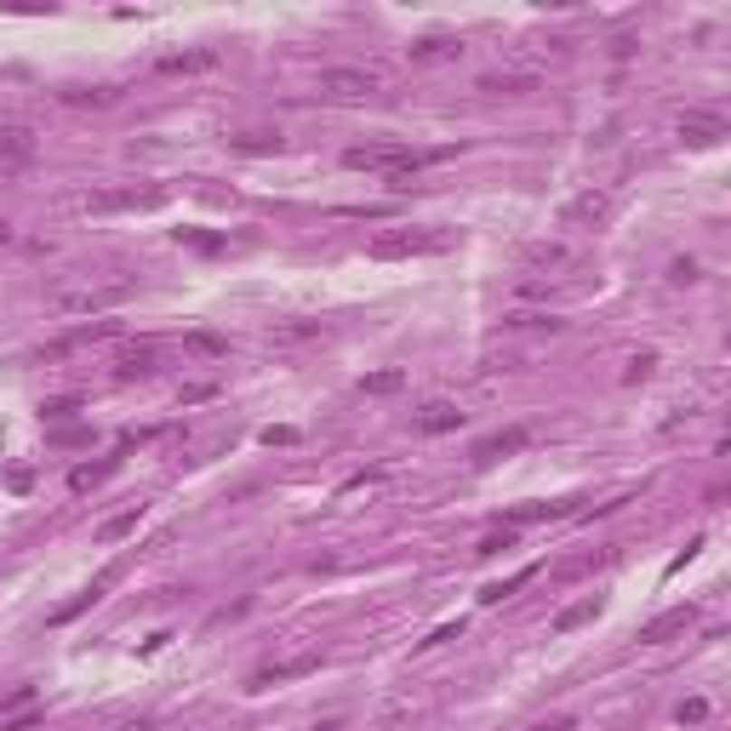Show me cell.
<instances>
[{
    "label": "cell",
    "instance_id": "cell-14",
    "mask_svg": "<svg viewBox=\"0 0 731 731\" xmlns=\"http://www.w3.org/2000/svg\"><path fill=\"white\" fill-rule=\"evenodd\" d=\"M412 63H457L463 58V41L457 34H423V41H412Z\"/></svg>",
    "mask_w": 731,
    "mask_h": 731
},
{
    "label": "cell",
    "instance_id": "cell-28",
    "mask_svg": "<svg viewBox=\"0 0 731 731\" xmlns=\"http://www.w3.org/2000/svg\"><path fill=\"white\" fill-rule=\"evenodd\" d=\"M75 412H81V400H75V394H58V400H46V406H41L46 423H63V417H75Z\"/></svg>",
    "mask_w": 731,
    "mask_h": 731
},
{
    "label": "cell",
    "instance_id": "cell-37",
    "mask_svg": "<svg viewBox=\"0 0 731 731\" xmlns=\"http://www.w3.org/2000/svg\"><path fill=\"white\" fill-rule=\"evenodd\" d=\"M315 731H343V726H337V720H326V726H315Z\"/></svg>",
    "mask_w": 731,
    "mask_h": 731
},
{
    "label": "cell",
    "instance_id": "cell-32",
    "mask_svg": "<svg viewBox=\"0 0 731 731\" xmlns=\"http://www.w3.org/2000/svg\"><path fill=\"white\" fill-rule=\"evenodd\" d=\"M189 349H200V355H223L229 343H223V337H212V332H189Z\"/></svg>",
    "mask_w": 731,
    "mask_h": 731
},
{
    "label": "cell",
    "instance_id": "cell-8",
    "mask_svg": "<svg viewBox=\"0 0 731 731\" xmlns=\"http://www.w3.org/2000/svg\"><path fill=\"white\" fill-rule=\"evenodd\" d=\"M463 423H469V412L457 406V400H429V406L412 412V429L417 434H457Z\"/></svg>",
    "mask_w": 731,
    "mask_h": 731
},
{
    "label": "cell",
    "instance_id": "cell-29",
    "mask_svg": "<svg viewBox=\"0 0 731 731\" xmlns=\"http://www.w3.org/2000/svg\"><path fill=\"white\" fill-rule=\"evenodd\" d=\"M503 548H515V532H486L480 543H474V555L491 560V555H503Z\"/></svg>",
    "mask_w": 731,
    "mask_h": 731
},
{
    "label": "cell",
    "instance_id": "cell-31",
    "mask_svg": "<svg viewBox=\"0 0 731 731\" xmlns=\"http://www.w3.org/2000/svg\"><path fill=\"white\" fill-rule=\"evenodd\" d=\"M674 720H680V726H698V720H708V703H703V698H686L680 708H674Z\"/></svg>",
    "mask_w": 731,
    "mask_h": 731
},
{
    "label": "cell",
    "instance_id": "cell-25",
    "mask_svg": "<svg viewBox=\"0 0 731 731\" xmlns=\"http://www.w3.org/2000/svg\"><path fill=\"white\" fill-rule=\"evenodd\" d=\"M406 389V372L400 366H389V372H366L360 377V394H400Z\"/></svg>",
    "mask_w": 731,
    "mask_h": 731
},
{
    "label": "cell",
    "instance_id": "cell-7",
    "mask_svg": "<svg viewBox=\"0 0 731 731\" xmlns=\"http://www.w3.org/2000/svg\"><path fill=\"white\" fill-rule=\"evenodd\" d=\"M698 629V606H669L663 617H651L646 629H640V646H669V640H680Z\"/></svg>",
    "mask_w": 731,
    "mask_h": 731
},
{
    "label": "cell",
    "instance_id": "cell-1",
    "mask_svg": "<svg viewBox=\"0 0 731 731\" xmlns=\"http://www.w3.org/2000/svg\"><path fill=\"white\" fill-rule=\"evenodd\" d=\"M457 149H412V143H355V149H343V166L349 172H383L389 183H406L412 172L434 166V160H446Z\"/></svg>",
    "mask_w": 731,
    "mask_h": 731
},
{
    "label": "cell",
    "instance_id": "cell-27",
    "mask_svg": "<svg viewBox=\"0 0 731 731\" xmlns=\"http://www.w3.org/2000/svg\"><path fill=\"white\" fill-rule=\"evenodd\" d=\"M532 577H537V565H526V572H515V577H508V583H486V589H480V606H498L503 594H515L520 583H532Z\"/></svg>",
    "mask_w": 731,
    "mask_h": 731
},
{
    "label": "cell",
    "instance_id": "cell-16",
    "mask_svg": "<svg viewBox=\"0 0 731 731\" xmlns=\"http://www.w3.org/2000/svg\"><path fill=\"white\" fill-rule=\"evenodd\" d=\"M155 366H160L155 343H138V349H120V355H115V377H120V383H132V377H155Z\"/></svg>",
    "mask_w": 731,
    "mask_h": 731
},
{
    "label": "cell",
    "instance_id": "cell-30",
    "mask_svg": "<svg viewBox=\"0 0 731 731\" xmlns=\"http://www.w3.org/2000/svg\"><path fill=\"white\" fill-rule=\"evenodd\" d=\"M651 372H657V355L646 349V355H634V360H629V372H623V383H646Z\"/></svg>",
    "mask_w": 731,
    "mask_h": 731
},
{
    "label": "cell",
    "instance_id": "cell-2",
    "mask_svg": "<svg viewBox=\"0 0 731 731\" xmlns=\"http://www.w3.org/2000/svg\"><path fill=\"white\" fill-rule=\"evenodd\" d=\"M132 280H86V286H58L52 291V309L58 315H75V320H98V315H109V309H120L126 298H132Z\"/></svg>",
    "mask_w": 731,
    "mask_h": 731
},
{
    "label": "cell",
    "instance_id": "cell-10",
    "mask_svg": "<svg viewBox=\"0 0 731 731\" xmlns=\"http://www.w3.org/2000/svg\"><path fill=\"white\" fill-rule=\"evenodd\" d=\"M34 160V132L29 126H0V172H17V166H29Z\"/></svg>",
    "mask_w": 731,
    "mask_h": 731
},
{
    "label": "cell",
    "instance_id": "cell-34",
    "mask_svg": "<svg viewBox=\"0 0 731 731\" xmlns=\"http://www.w3.org/2000/svg\"><path fill=\"white\" fill-rule=\"evenodd\" d=\"M291 441H298V429H286V423L280 429H263V446H291Z\"/></svg>",
    "mask_w": 731,
    "mask_h": 731
},
{
    "label": "cell",
    "instance_id": "cell-9",
    "mask_svg": "<svg viewBox=\"0 0 731 731\" xmlns=\"http://www.w3.org/2000/svg\"><path fill=\"white\" fill-rule=\"evenodd\" d=\"M160 189H103V195H86V212H149L160 206Z\"/></svg>",
    "mask_w": 731,
    "mask_h": 731
},
{
    "label": "cell",
    "instance_id": "cell-4",
    "mask_svg": "<svg viewBox=\"0 0 731 731\" xmlns=\"http://www.w3.org/2000/svg\"><path fill=\"white\" fill-rule=\"evenodd\" d=\"M377 91H383L377 69H326L320 75V98H332V103H366Z\"/></svg>",
    "mask_w": 731,
    "mask_h": 731
},
{
    "label": "cell",
    "instance_id": "cell-22",
    "mask_svg": "<svg viewBox=\"0 0 731 731\" xmlns=\"http://www.w3.org/2000/svg\"><path fill=\"white\" fill-rule=\"evenodd\" d=\"M138 520H143V503H132V508H120V515H109V520L98 526V543H120L126 532H138Z\"/></svg>",
    "mask_w": 731,
    "mask_h": 731
},
{
    "label": "cell",
    "instance_id": "cell-11",
    "mask_svg": "<svg viewBox=\"0 0 731 731\" xmlns=\"http://www.w3.org/2000/svg\"><path fill=\"white\" fill-rule=\"evenodd\" d=\"M274 349H303V343H320L326 337V326L320 320H269V332H263Z\"/></svg>",
    "mask_w": 731,
    "mask_h": 731
},
{
    "label": "cell",
    "instance_id": "cell-18",
    "mask_svg": "<svg viewBox=\"0 0 731 731\" xmlns=\"http://www.w3.org/2000/svg\"><path fill=\"white\" fill-rule=\"evenodd\" d=\"M480 91L486 98H526V91H537L532 75H480Z\"/></svg>",
    "mask_w": 731,
    "mask_h": 731
},
{
    "label": "cell",
    "instance_id": "cell-12",
    "mask_svg": "<svg viewBox=\"0 0 731 731\" xmlns=\"http://www.w3.org/2000/svg\"><path fill=\"white\" fill-rule=\"evenodd\" d=\"M320 669V651H303V657H291V663H274V669H258L246 680V691H269V686H280V680H298V674H315Z\"/></svg>",
    "mask_w": 731,
    "mask_h": 731
},
{
    "label": "cell",
    "instance_id": "cell-33",
    "mask_svg": "<svg viewBox=\"0 0 731 731\" xmlns=\"http://www.w3.org/2000/svg\"><path fill=\"white\" fill-rule=\"evenodd\" d=\"M217 389H212V383H189V389H183L177 400H183V406H200V400H212Z\"/></svg>",
    "mask_w": 731,
    "mask_h": 731
},
{
    "label": "cell",
    "instance_id": "cell-35",
    "mask_svg": "<svg viewBox=\"0 0 731 731\" xmlns=\"http://www.w3.org/2000/svg\"><path fill=\"white\" fill-rule=\"evenodd\" d=\"M457 634H463V623H446V629H434L423 646H446V640H457Z\"/></svg>",
    "mask_w": 731,
    "mask_h": 731
},
{
    "label": "cell",
    "instance_id": "cell-13",
    "mask_svg": "<svg viewBox=\"0 0 731 731\" xmlns=\"http://www.w3.org/2000/svg\"><path fill=\"white\" fill-rule=\"evenodd\" d=\"M680 138L691 143V149H708V143L726 138V120L720 115H703V109H686V115H680Z\"/></svg>",
    "mask_w": 731,
    "mask_h": 731
},
{
    "label": "cell",
    "instance_id": "cell-21",
    "mask_svg": "<svg viewBox=\"0 0 731 731\" xmlns=\"http://www.w3.org/2000/svg\"><path fill=\"white\" fill-rule=\"evenodd\" d=\"M58 98L69 109H109V103H115V91H109V86H63Z\"/></svg>",
    "mask_w": 731,
    "mask_h": 731
},
{
    "label": "cell",
    "instance_id": "cell-3",
    "mask_svg": "<svg viewBox=\"0 0 731 731\" xmlns=\"http://www.w3.org/2000/svg\"><path fill=\"white\" fill-rule=\"evenodd\" d=\"M372 252L377 263H394V258H434V252H446V234H434V229H383L372 234Z\"/></svg>",
    "mask_w": 731,
    "mask_h": 731
},
{
    "label": "cell",
    "instance_id": "cell-17",
    "mask_svg": "<svg viewBox=\"0 0 731 731\" xmlns=\"http://www.w3.org/2000/svg\"><path fill=\"white\" fill-rule=\"evenodd\" d=\"M520 263L537 269V274H548V269H565V263H572V252H565L560 241H526V246H520Z\"/></svg>",
    "mask_w": 731,
    "mask_h": 731
},
{
    "label": "cell",
    "instance_id": "cell-6",
    "mask_svg": "<svg viewBox=\"0 0 731 731\" xmlns=\"http://www.w3.org/2000/svg\"><path fill=\"white\" fill-rule=\"evenodd\" d=\"M565 229H606L612 223V195L606 189H583V195H572L565 200Z\"/></svg>",
    "mask_w": 731,
    "mask_h": 731
},
{
    "label": "cell",
    "instance_id": "cell-23",
    "mask_svg": "<svg viewBox=\"0 0 731 731\" xmlns=\"http://www.w3.org/2000/svg\"><path fill=\"white\" fill-rule=\"evenodd\" d=\"M172 234H177V246H195L200 258H217V252L229 246L223 234H212V229H172Z\"/></svg>",
    "mask_w": 731,
    "mask_h": 731
},
{
    "label": "cell",
    "instance_id": "cell-26",
    "mask_svg": "<svg viewBox=\"0 0 731 731\" xmlns=\"http://www.w3.org/2000/svg\"><path fill=\"white\" fill-rule=\"evenodd\" d=\"M229 149H241V155H280V132H241V138H229Z\"/></svg>",
    "mask_w": 731,
    "mask_h": 731
},
{
    "label": "cell",
    "instance_id": "cell-20",
    "mask_svg": "<svg viewBox=\"0 0 731 731\" xmlns=\"http://www.w3.org/2000/svg\"><path fill=\"white\" fill-rule=\"evenodd\" d=\"M565 515H577V503H520L515 515V526H532V520H565Z\"/></svg>",
    "mask_w": 731,
    "mask_h": 731
},
{
    "label": "cell",
    "instance_id": "cell-36",
    "mask_svg": "<svg viewBox=\"0 0 731 731\" xmlns=\"http://www.w3.org/2000/svg\"><path fill=\"white\" fill-rule=\"evenodd\" d=\"M34 726H41V715H17V720H6L0 731H34Z\"/></svg>",
    "mask_w": 731,
    "mask_h": 731
},
{
    "label": "cell",
    "instance_id": "cell-24",
    "mask_svg": "<svg viewBox=\"0 0 731 731\" xmlns=\"http://www.w3.org/2000/svg\"><path fill=\"white\" fill-rule=\"evenodd\" d=\"M503 326H508V332H548V337H555L565 320H555V315H526V309H515V315H503Z\"/></svg>",
    "mask_w": 731,
    "mask_h": 731
},
{
    "label": "cell",
    "instance_id": "cell-15",
    "mask_svg": "<svg viewBox=\"0 0 731 731\" xmlns=\"http://www.w3.org/2000/svg\"><path fill=\"white\" fill-rule=\"evenodd\" d=\"M532 434L526 429H498V434H480V441L469 446V457H480V463H491V457H508V451H520Z\"/></svg>",
    "mask_w": 731,
    "mask_h": 731
},
{
    "label": "cell",
    "instance_id": "cell-5",
    "mask_svg": "<svg viewBox=\"0 0 731 731\" xmlns=\"http://www.w3.org/2000/svg\"><path fill=\"white\" fill-rule=\"evenodd\" d=\"M217 63H223V52H217V46H183V52H160V58H155V75H166V81H195V75H212Z\"/></svg>",
    "mask_w": 731,
    "mask_h": 731
},
{
    "label": "cell",
    "instance_id": "cell-38",
    "mask_svg": "<svg viewBox=\"0 0 731 731\" xmlns=\"http://www.w3.org/2000/svg\"><path fill=\"white\" fill-rule=\"evenodd\" d=\"M120 731H143V726H120Z\"/></svg>",
    "mask_w": 731,
    "mask_h": 731
},
{
    "label": "cell",
    "instance_id": "cell-19",
    "mask_svg": "<svg viewBox=\"0 0 731 731\" xmlns=\"http://www.w3.org/2000/svg\"><path fill=\"white\" fill-rule=\"evenodd\" d=\"M594 617H600V600L583 594V600H572V606L555 617V634H572V629H583V623H594Z\"/></svg>",
    "mask_w": 731,
    "mask_h": 731
}]
</instances>
